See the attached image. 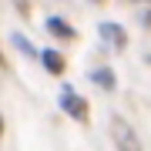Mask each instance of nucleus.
<instances>
[{"label": "nucleus", "instance_id": "nucleus-1", "mask_svg": "<svg viewBox=\"0 0 151 151\" xmlns=\"http://www.w3.org/2000/svg\"><path fill=\"white\" fill-rule=\"evenodd\" d=\"M111 124H114L111 134H114V141H118V151H141V141L134 138V131H131L121 118H114Z\"/></svg>", "mask_w": 151, "mask_h": 151}, {"label": "nucleus", "instance_id": "nucleus-2", "mask_svg": "<svg viewBox=\"0 0 151 151\" xmlns=\"http://www.w3.org/2000/svg\"><path fill=\"white\" fill-rule=\"evenodd\" d=\"M60 108H64L70 118H77L81 124H87V118H91V114H87V101L77 97L74 91H64V94H60Z\"/></svg>", "mask_w": 151, "mask_h": 151}, {"label": "nucleus", "instance_id": "nucleus-3", "mask_svg": "<svg viewBox=\"0 0 151 151\" xmlns=\"http://www.w3.org/2000/svg\"><path fill=\"white\" fill-rule=\"evenodd\" d=\"M40 60L47 64V70H50V74H64V57H60L57 50H44V54H40Z\"/></svg>", "mask_w": 151, "mask_h": 151}, {"label": "nucleus", "instance_id": "nucleus-4", "mask_svg": "<svg viewBox=\"0 0 151 151\" xmlns=\"http://www.w3.org/2000/svg\"><path fill=\"white\" fill-rule=\"evenodd\" d=\"M101 37L114 40V47H124V34H121V27H114V24H101Z\"/></svg>", "mask_w": 151, "mask_h": 151}, {"label": "nucleus", "instance_id": "nucleus-5", "mask_svg": "<svg viewBox=\"0 0 151 151\" xmlns=\"http://www.w3.org/2000/svg\"><path fill=\"white\" fill-rule=\"evenodd\" d=\"M91 77H94V84H101V87H104V91H114V74H111L108 67H101V70H94Z\"/></svg>", "mask_w": 151, "mask_h": 151}, {"label": "nucleus", "instance_id": "nucleus-6", "mask_svg": "<svg viewBox=\"0 0 151 151\" xmlns=\"http://www.w3.org/2000/svg\"><path fill=\"white\" fill-rule=\"evenodd\" d=\"M47 30L57 34V37H74V30H70L67 24H60V17H50V20H47Z\"/></svg>", "mask_w": 151, "mask_h": 151}, {"label": "nucleus", "instance_id": "nucleus-7", "mask_svg": "<svg viewBox=\"0 0 151 151\" xmlns=\"http://www.w3.org/2000/svg\"><path fill=\"white\" fill-rule=\"evenodd\" d=\"M14 44H17V47L24 50V54H30V57H34V47H30V40H27V37H20V34H14Z\"/></svg>", "mask_w": 151, "mask_h": 151}, {"label": "nucleus", "instance_id": "nucleus-8", "mask_svg": "<svg viewBox=\"0 0 151 151\" xmlns=\"http://www.w3.org/2000/svg\"><path fill=\"white\" fill-rule=\"evenodd\" d=\"M0 131H4V118H0Z\"/></svg>", "mask_w": 151, "mask_h": 151}, {"label": "nucleus", "instance_id": "nucleus-9", "mask_svg": "<svg viewBox=\"0 0 151 151\" xmlns=\"http://www.w3.org/2000/svg\"><path fill=\"white\" fill-rule=\"evenodd\" d=\"M0 67H4V54H0Z\"/></svg>", "mask_w": 151, "mask_h": 151}]
</instances>
